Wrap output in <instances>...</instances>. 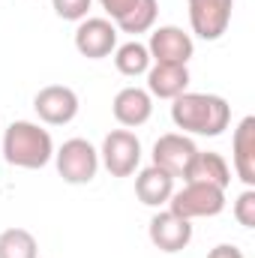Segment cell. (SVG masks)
Here are the masks:
<instances>
[{
	"label": "cell",
	"instance_id": "8992f818",
	"mask_svg": "<svg viewBox=\"0 0 255 258\" xmlns=\"http://www.w3.org/2000/svg\"><path fill=\"white\" fill-rule=\"evenodd\" d=\"M186 9L192 33L204 42H216L231 24L234 0H186Z\"/></svg>",
	"mask_w": 255,
	"mask_h": 258
},
{
	"label": "cell",
	"instance_id": "ba28073f",
	"mask_svg": "<svg viewBox=\"0 0 255 258\" xmlns=\"http://www.w3.org/2000/svg\"><path fill=\"white\" fill-rule=\"evenodd\" d=\"M195 153H198V147L192 138L180 135V132H165L153 144V165L168 171L171 177H186Z\"/></svg>",
	"mask_w": 255,
	"mask_h": 258
},
{
	"label": "cell",
	"instance_id": "9a60e30c",
	"mask_svg": "<svg viewBox=\"0 0 255 258\" xmlns=\"http://www.w3.org/2000/svg\"><path fill=\"white\" fill-rule=\"evenodd\" d=\"M171 192H174V177L168 171H162L156 165H147L144 171H138V177H135V195H138L141 204L162 207V204H168Z\"/></svg>",
	"mask_w": 255,
	"mask_h": 258
},
{
	"label": "cell",
	"instance_id": "ffe728a7",
	"mask_svg": "<svg viewBox=\"0 0 255 258\" xmlns=\"http://www.w3.org/2000/svg\"><path fill=\"white\" fill-rule=\"evenodd\" d=\"M51 6H54L57 18H63V21H84L93 0H51Z\"/></svg>",
	"mask_w": 255,
	"mask_h": 258
},
{
	"label": "cell",
	"instance_id": "7c38bea8",
	"mask_svg": "<svg viewBox=\"0 0 255 258\" xmlns=\"http://www.w3.org/2000/svg\"><path fill=\"white\" fill-rule=\"evenodd\" d=\"M111 111H114V120L120 126H144L153 114V96L144 90V87H123L114 102H111Z\"/></svg>",
	"mask_w": 255,
	"mask_h": 258
},
{
	"label": "cell",
	"instance_id": "7402d4cb",
	"mask_svg": "<svg viewBox=\"0 0 255 258\" xmlns=\"http://www.w3.org/2000/svg\"><path fill=\"white\" fill-rule=\"evenodd\" d=\"M99 6L111 15V21H117V18H123L129 9L135 6V0H99Z\"/></svg>",
	"mask_w": 255,
	"mask_h": 258
},
{
	"label": "cell",
	"instance_id": "e0dca14e",
	"mask_svg": "<svg viewBox=\"0 0 255 258\" xmlns=\"http://www.w3.org/2000/svg\"><path fill=\"white\" fill-rule=\"evenodd\" d=\"M150 63H153V60H150V51H147V45L138 42V39L123 42V45L114 48V66H117L120 75H129V78L144 75V72L150 69Z\"/></svg>",
	"mask_w": 255,
	"mask_h": 258
},
{
	"label": "cell",
	"instance_id": "277c9868",
	"mask_svg": "<svg viewBox=\"0 0 255 258\" xmlns=\"http://www.w3.org/2000/svg\"><path fill=\"white\" fill-rule=\"evenodd\" d=\"M168 210L183 216V219H204V216H216L225 210V189L210 186V183H192L186 180V186L180 192H171L168 198Z\"/></svg>",
	"mask_w": 255,
	"mask_h": 258
},
{
	"label": "cell",
	"instance_id": "8fae6325",
	"mask_svg": "<svg viewBox=\"0 0 255 258\" xmlns=\"http://www.w3.org/2000/svg\"><path fill=\"white\" fill-rule=\"evenodd\" d=\"M192 240V222L171 213V210H162L150 219V243L159 249V252H180L186 249Z\"/></svg>",
	"mask_w": 255,
	"mask_h": 258
},
{
	"label": "cell",
	"instance_id": "603a6c76",
	"mask_svg": "<svg viewBox=\"0 0 255 258\" xmlns=\"http://www.w3.org/2000/svg\"><path fill=\"white\" fill-rule=\"evenodd\" d=\"M207 258H243V252L234 246V243H219V246H213Z\"/></svg>",
	"mask_w": 255,
	"mask_h": 258
},
{
	"label": "cell",
	"instance_id": "3957f363",
	"mask_svg": "<svg viewBox=\"0 0 255 258\" xmlns=\"http://www.w3.org/2000/svg\"><path fill=\"white\" fill-rule=\"evenodd\" d=\"M54 162H57V174L66 183L81 186V183H90L96 177V171H99V150L87 138H69L54 153Z\"/></svg>",
	"mask_w": 255,
	"mask_h": 258
},
{
	"label": "cell",
	"instance_id": "5b68a950",
	"mask_svg": "<svg viewBox=\"0 0 255 258\" xmlns=\"http://www.w3.org/2000/svg\"><path fill=\"white\" fill-rule=\"evenodd\" d=\"M99 162L108 168L111 177L135 174V168L141 162V141H138V135L129 132V129H111L105 135V141H102Z\"/></svg>",
	"mask_w": 255,
	"mask_h": 258
},
{
	"label": "cell",
	"instance_id": "7a4b0ae2",
	"mask_svg": "<svg viewBox=\"0 0 255 258\" xmlns=\"http://www.w3.org/2000/svg\"><path fill=\"white\" fill-rule=\"evenodd\" d=\"M3 156L15 168H45L54 159L51 132L30 120H15L3 132Z\"/></svg>",
	"mask_w": 255,
	"mask_h": 258
},
{
	"label": "cell",
	"instance_id": "44dd1931",
	"mask_svg": "<svg viewBox=\"0 0 255 258\" xmlns=\"http://www.w3.org/2000/svg\"><path fill=\"white\" fill-rule=\"evenodd\" d=\"M234 219L243 228H255V189L252 186H246L243 192L237 195V201H234Z\"/></svg>",
	"mask_w": 255,
	"mask_h": 258
},
{
	"label": "cell",
	"instance_id": "4fadbf2b",
	"mask_svg": "<svg viewBox=\"0 0 255 258\" xmlns=\"http://www.w3.org/2000/svg\"><path fill=\"white\" fill-rule=\"evenodd\" d=\"M144 75H147V93L159 99H177L189 87V69L177 63H153Z\"/></svg>",
	"mask_w": 255,
	"mask_h": 258
},
{
	"label": "cell",
	"instance_id": "52a82bcc",
	"mask_svg": "<svg viewBox=\"0 0 255 258\" xmlns=\"http://www.w3.org/2000/svg\"><path fill=\"white\" fill-rule=\"evenodd\" d=\"M33 111L48 126H66L78 114V93L66 84H48L33 96Z\"/></svg>",
	"mask_w": 255,
	"mask_h": 258
},
{
	"label": "cell",
	"instance_id": "ac0fdd59",
	"mask_svg": "<svg viewBox=\"0 0 255 258\" xmlns=\"http://www.w3.org/2000/svg\"><path fill=\"white\" fill-rule=\"evenodd\" d=\"M156 15H159V3L156 0H135V6L129 9L123 18L114 21V27H120L123 33H147L153 24H156Z\"/></svg>",
	"mask_w": 255,
	"mask_h": 258
},
{
	"label": "cell",
	"instance_id": "30bf717a",
	"mask_svg": "<svg viewBox=\"0 0 255 258\" xmlns=\"http://www.w3.org/2000/svg\"><path fill=\"white\" fill-rule=\"evenodd\" d=\"M147 51H150V60H153V63L186 66L189 57H192V51H195V42H192L189 33H183L180 27L165 24V27H156V30L150 33Z\"/></svg>",
	"mask_w": 255,
	"mask_h": 258
},
{
	"label": "cell",
	"instance_id": "9c48e42d",
	"mask_svg": "<svg viewBox=\"0 0 255 258\" xmlns=\"http://www.w3.org/2000/svg\"><path fill=\"white\" fill-rule=\"evenodd\" d=\"M75 48L81 57L102 60L117 48V27L108 18H84L75 27Z\"/></svg>",
	"mask_w": 255,
	"mask_h": 258
},
{
	"label": "cell",
	"instance_id": "d6986e66",
	"mask_svg": "<svg viewBox=\"0 0 255 258\" xmlns=\"http://www.w3.org/2000/svg\"><path fill=\"white\" fill-rule=\"evenodd\" d=\"M39 246L27 228H6L0 234V258H36Z\"/></svg>",
	"mask_w": 255,
	"mask_h": 258
},
{
	"label": "cell",
	"instance_id": "5bb4252c",
	"mask_svg": "<svg viewBox=\"0 0 255 258\" xmlns=\"http://www.w3.org/2000/svg\"><path fill=\"white\" fill-rule=\"evenodd\" d=\"M231 147H234V171H237V177L246 186H255V117L252 114L237 123Z\"/></svg>",
	"mask_w": 255,
	"mask_h": 258
},
{
	"label": "cell",
	"instance_id": "6da1fadb",
	"mask_svg": "<svg viewBox=\"0 0 255 258\" xmlns=\"http://www.w3.org/2000/svg\"><path fill=\"white\" fill-rule=\"evenodd\" d=\"M171 102H174L171 105V120L183 132L216 138L231 123V105L216 93H189L186 90Z\"/></svg>",
	"mask_w": 255,
	"mask_h": 258
},
{
	"label": "cell",
	"instance_id": "2e32d148",
	"mask_svg": "<svg viewBox=\"0 0 255 258\" xmlns=\"http://www.w3.org/2000/svg\"><path fill=\"white\" fill-rule=\"evenodd\" d=\"M183 180H192V183H210V186L225 189V186L231 183V168H228V162H225L222 153H213V150L204 153V150H198Z\"/></svg>",
	"mask_w": 255,
	"mask_h": 258
}]
</instances>
